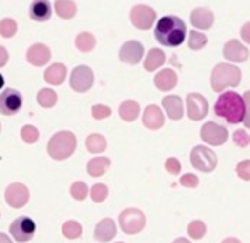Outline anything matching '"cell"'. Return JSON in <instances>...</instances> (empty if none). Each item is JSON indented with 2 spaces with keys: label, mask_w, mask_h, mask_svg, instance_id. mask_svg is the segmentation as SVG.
Masks as SVG:
<instances>
[{
  "label": "cell",
  "mask_w": 250,
  "mask_h": 243,
  "mask_svg": "<svg viewBox=\"0 0 250 243\" xmlns=\"http://www.w3.org/2000/svg\"><path fill=\"white\" fill-rule=\"evenodd\" d=\"M77 150V138L72 131H58L48 142V155L56 162L70 158Z\"/></svg>",
  "instance_id": "cell-4"
},
{
  "label": "cell",
  "mask_w": 250,
  "mask_h": 243,
  "mask_svg": "<svg viewBox=\"0 0 250 243\" xmlns=\"http://www.w3.org/2000/svg\"><path fill=\"white\" fill-rule=\"evenodd\" d=\"M89 194H90V197H92L94 202H104L109 196V189L105 184H96L89 191Z\"/></svg>",
  "instance_id": "cell-37"
},
{
  "label": "cell",
  "mask_w": 250,
  "mask_h": 243,
  "mask_svg": "<svg viewBox=\"0 0 250 243\" xmlns=\"http://www.w3.org/2000/svg\"><path fill=\"white\" fill-rule=\"evenodd\" d=\"M62 231H63V235H65V238L75 240V238H80V235H82V224H80L79 221L70 220V221H66V223H63Z\"/></svg>",
  "instance_id": "cell-31"
},
{
  "label": "cell",
  "mask_w": 250,
  "mask_h": 243,
  "mask_svg": "<svg viewBox=\"0 0 250 243\" xmlns=\"http://www.w3.org/2000/svg\"><path fill=\"white\" fill-rule=\"evenodd\" d=\"M188 235L192 238V240H201V238L206 235V224L199 220L191 221L188 226Z\"/></svg>",
  "instance_id": "cell-35"
},
{
  "label": "cell",
  "mask_w": 250,
  "mask_h": 243,
  "mask_svg": "<svg viewBox=\"0 0 250 243\" xmlns=\"http://www.w3.org/2000/svg\"><path fill=\"white\" fill-rule=\"evenodd\" d=\"M233 142H235V145L240 146V148L249 146V143H250L249 133L245 131V129H237V131L233 133Z\"/></svg>",
  "instance_id": "cell-39"
},
{
  "label": "cell",
  "mask_w": 250,
  "mask_h": 243,
  "mask_svg": "<svg viewBox=\"0 0 250 243\" xmlns=\"http://www.w3.org/2000/svg\"><path fill=\"white\" fill-rule=\"evenodd\" d=\"M7 61H9V51H7V48L0 46V68L5 66Z\"/></svg>",
  "instance_id": "cell-44"
},
{
  "label": "cell",
  "mask_w": 250,
  "mask_h": 243,
  "mask_svg": "<svg viewBox=\"0 0 250 243\" xmlns=\"http://www.w3.org/2000/svg\"><path fill=\"white\" fill-rule=\"evenodd\" d=\"M191 163L196 170L204 172V174H209L216 168L218 165V157L213 150H209L208 146L198 145L192 148L191 151Z\"/></svg>",
  "instance_id": "cell-6"
},
{
  "label": "cell",
  "mask_w": 250,
  "mask_h": 243,
  "mask_svg": "<svg viewBox=\"0 0 250 243\" xmlns=\"http://www.w3.org/2000/svg\"><path fill=\"white\" fill-rule=\"evenodd\" d=\"M242 82V72L231 63H218L211 72V89L223 92L228 87H237Z\"/></svg>",
  "instance_id": "cell-3"
},
{
  "label": "cell",
  "mask_w": 250,
  "mask_h": 243,
  "mask_svg": "<svg viewBox=\"0 0 250 243\" xmlns=\"http://www.w3.org/2000/svg\"><path fill=\"white\" fill-rule=\"evenodd\" d=\"M240 36H242V40H244L245 43L250 44V20H249V22H245L244 26H242Z\"/></svg>",
  "instance_id": "cell-43"
},
{
  "label": "cell",
  "mask_w": 250,
  "mask_h": 243,
  "mask_svg": "<svg viewBox=\"0 0 250 243\" xmlns=\"http://www.w3.org/2000/svg\"><path fill=\"white\" fill-rule=\"evenodd\" d=\"M9 231L16 242L26 243L34 237V233H36V223H34L29 216H19L10 223Z\"/></svg>",
  "instance_id": "cell-9"
},
{
  "label": "cell",
  "mask_w": 250,
  "mask_h": 243,
  "mask_svg": "<svg viewBox=\"0 0 250 243\" xmlns=\"http://www.w3.org/2000/svg\"><path fill=\"white\" fill-rule=\"evenodd\" d=\"M165 60H167V58H165V53L162 51V49L151 48L150 51H148V55H146L143 66H145L146 72H155V70H158L162 65H164Z\"/></svg>",
  "instance_id": "cell-27"
},
{
  "label": "cell",
  "mask_w": 250,
  "mask_h": 243,
  "mask_svg": "<svg viewBox=\"0 0 250 243\" xmlns=\"http://www.w3.org/2000/svg\"><path fill=\"white\" fill-rule=\"evenodd\" d=\"M36 101L41 107L51 109V107H55L56 102H58V94H56L53 89H41L36 96Z\"/></svg>",
  "instance_id": "cell-30"
},
{
  "label": "cell",
  "mask_w": 250,
  "mask_h": 243,
  "mask_svg": "<svg viewBox=\"0 0 250 243\" xmlns=\"http://www.w3.org/2000/svg\"><path fill=\"white\" fill-rule=\"evenodd\" d=\"M186 107H188V116L191 121H201L206 118L208 111H209V104H208L206 97L198 92H192L186 97Z\"/></svg>",
  "instance_id": "cell-12"
},
{
  "label": "cell",
  "mask_w": 250,
  "mask_h": 243,
  "mask_svg": "<svg viewBox=\"0 0 250 243\" xmlns=\"http://www.w3.org/2000/svg\"><path fill=\"white\" fill-rule=\"evenodd\" d=\"M116 231H118V228H116V223L111 220V218H104L102 221L96 224V230H94V238H96L97 242H111L112 238L116 237Z\"/></svg>",
  "instance_id": "cell-22"
},
{
  "label": "cell",
  "mask_w": 250,
  "mask_h": 243,
  "mask_svg": "<svg viewBox=\"0 0 250 243\" xmlns=\"http://www.w3.org/2000/svg\"><path fill=\"white\" fill-rule=\"evenodd\" d=\"M55 12L60 19L70 20L77 16V3L73 2V0H56Z\"/></svg>",
  "instance_id": "cell-25"
},
{
  "label": "cell",
  "mask_w": 250,
  "mask_h": 243,
  "mask_svg": "<svg viewBox=\"0 0 250 243\" xmlns=\"http://www.w3.org/2000/svg\"><path fill=\"white\" fill-rule=\"evenodd\" d=\"M29 189L24 184H21V182H14L5 189V201L14 209H21V207L26 206L29 202Z\"/></svg>",
  "instance_id": "cell-13"
},
{
  "label": "cell",
  "mask_w": 250,
  "mask_h": 243,
  "mask_svg": "<svg viewBox=\"0 0 250 243\" xmlns=\"http://www.w3.org/2000/svg\"><path fill=\"white\" fill-rule=\"evenodd\" d=\"M75 48L80 53H90L96 48V36L92 33H89V31H82L75 38Z\"/></svg>",
  "instance_id": "cell-28"
},
{
  "label": "cell",
  "mask_w": 250,
  "mask_h": 243,
  "mask_svg": "<svg viewBox=\"0 0 250 243\" xmlns=\"http://www.w3.org/2000/svg\"><path fill=\"white\" fill-rule=\"evenodd\" d=\"M191 24L196 27V31H208L214 24V14L213 10L206 7H196L191 12Z\"/></svg>",
  "instance_id": "cell-17"
},
{
  "label": "cell",
  "mask_w": 250,
  "mask_h": 243,
  "mask_svg": "<svg viewBox=\"0 0 250 243\" xmlns=\"http://www.w3.org/2000/svg\"><path fill=\"white\" fill-rule=\"evenodd\" d=\"M3 83H5V80H3V77H2V73H0V90H2V87H3Z\"/></svg>",
  "instance_id": "cell-50"
},
{
  "label": "cell",
  "mask_w": 250,
  "mask_h": 243,
  "mask_svg": "<svg viewBox=\"0 0 250 243\" xmlns=\"http://www.w3.org/2000/svg\"><path fill=\"white\" fill-rule=\"evenodd\" d=\"M237 175L242 181H250V160H242L237 165Z\"/></svg>",
  "instance_id": "cell-41"
},
{
  "label": "cell",
  "mask_w": 250,
  "mask_h": 243,
  "mask_svg": "<svg viewBox=\"0 0 250 243\" xmlns=\"http://www.w3.org/2000/svg\"><path fill=\"white\" fill-rule=\"evenodd\" d=\"M143 126L148 129H160L165 122V118H164V112L158 105L151 104L148 107H145V112H143Z\"/></svg>",
  "instance_id": "cell-19"
},
{
  "label": "cell",
  "mask_w": 250,
  "mask_h": 243,
  "mask_svg": "<svg viewBox=\"0 0 250 243\" xmlns=\"http://www.w3.org/2000/svg\"><path fill=\"white\" fill-rule=\"evenodd\" d=\"M116 243H125V242H116Z\"/></svg>",
  "instance_id": "cell-51"
},
{
  "label": "cell",
  "mask_w": 250,
  "mask_h": 243,
  "mask_svg": "<svg viewBox=\"0 0 250 243\" xmlns=\"http://www.w3.org/2000/svg\"><path fill=\"white\" fill-rule=\"evenodd\" d=\"M111 167V160L107 157H96L87 163V172L90 177H101Z\"/></svg>",
  "instance_id": "cell-26"
},
{
  "label": "cell",
  "mask_w": 250,
  "mask_h": 243,
  "mask_svg": "<svg viewBox=\"0 0 250 243\" xmlns=\"http://www.w3.org/2000/svg\"><path fill=\"white\" fill-rule=\"evenodd\" d=\"M172 243H191V242H189L188 240V238H177V240H174V242H172Z\"/></svg>",
  "instance_id": "cell-49"
},
{
  "label": "cell",
  "mask_w": 250,
  "mask_h": 243,
  "mask_svg": "<svg viewBox=\"0 0 250 243\" xmlns=\"http://www.w3.org/2000/svg\"><path fill=\"white\" fill-rule=\"evenodd\" d=\"M0 131H2V126H0Z\"/></svg>",
  "instance_id": "cell-52"
},
{
  "label": "cell",
  "mask_w": 250,
  "mask_h": 243,
  "mask_svg": "<svg viewBox=\"0 0 250 243\" xmlns=\"http://www.w3.org/2000/svg\"><path fill=\"white\" fill-rule=\"evenodd\" d=\"M17 33V22L10 17H5V19L0 20V36L2 38H14Z\"/></svg>",
  "instance_id": "cell-32"
},
{
  "label": "cell",
  "mask_w": 250,
  "mask_h": 243,
  "mask_svg": "<svg viewBox=\"0 0 250 243\" xmlns=\"http://www.w3.org/2000/svg\"><path fill=\"white\" fill-rule=\"evenodd\" d=\"M206 43H208V38L204 36L201 31H191V33H189L188 44H189V48H191V49L199 51V49H203L204 46H206Z\"/></svg>",
  "instance_id": "cell-33"
},
{
  "label": "cell",
  "mask_w": 250,
  "mask_h": 243,
  "mask_svg": "<svg viewBox=\"0 0 250 243\" xmlns=\"http://www.w3.org/2000/svg\"><path fill=\"white\" fill-rule=\"evenodd\" d=\"M22 107V96L16 89H3L0 92V114L14 116Z\"/></svg>",
  "instance_id": "cell-10"
},
{
  "label": "cell",
  "mask_w": 250,
  "mask_h": 243,
  "mask_svg": "<svg viewBox=\"0 0 250 243\" xmlns=\"http://www.w3.org/2000/svg\"><path fill=\"white\" fill-rule=\"evenodd\" d=\"M153 83L162 92H170V90L175 89V85H177V73L172 68H164L155 75Z\"/></svg>",
  "instance_id": "cell-20"
},
{
  "label": "cell",
  "mask_w": 250,
  "mask_h": 243,
  "mask_svg": "<svg viewBox=\"0 0 250 243\" xmlns=\"http://www.w3.org/2000/svg\"><path fill=\"white\" fill-rule=\"evenodd\" d=\"M21 138H22V142L27 143V145H33V143H36L38 140H40V131H38L36 126L26 124L21 129Z\"/></svg>",
  "instance_id": "cell-34"
},
{
  "label": "cell",
  "mask_w": 250,
  "mask_h": 243,
  "mask_svg": "<svg viewBox=\"0 0 250 243\" xmlns=\"http://www.w3.org/2000/svg\"><path fill=\"white\" fill-rule=\"evenodd\" d=\"M165 170L170 175H179L181 174V162L174 157L167 158V160H165Z\"/></svg>",
  "instance_id": "cell-40"
},
{
  "label": "cell",
  "mask_w": 250,
  "mask_h": 243,
  "mask_svg": "<svg viewBox=\"0 0 250 243\" xmlns=\"http://www.w3.org/2000/svg\"><path fill=\"white\" fill-rule=\"evenodd\" d=\"M111 114H112V111H111V107H109V105H104V104H96V105H92V118H94V119H97V121L109 118Z\"/></svg>",
  "instance_id": "cell-38"
},
{
  "label": "cell",
  "mask_w": 250,
  "mask_h": 243,
  "mask_svg": "<svg viewBox=\"0 0 250 243\" xmlns=\"http://www.w3.org/2000/svg\"><path fill=\"white\" fill-rule=\"evenodd\" d=\"M162 107L165 109V112L172 121H179L184 116V104L179 96H165L162 101Z\"/></svg>",
  "instance_id": "cell-21"
},
{
  "label": "cell",
  "mask_w": 250,
  "mask_h": 243,
  "mask_svg": "<svg viewBox=\"0 0 250 243\" xmlns=\"http://www.w3.org/2000/svg\"><path fill=\"white\" fill-rule=\"evenodd\" d=\"M53 16L50 0H33L29 5V17L36 22H46Z\"/></svg>",
  "instance_id": "cell-18"
},
{
  "label": "cell",
  "mask_w": 250,
  "mask_h": 243,
  "mask_svg": "<svg viewBox=\"0 0 250 243\" xmlns=\"http://www.w3.org/2000/svg\"><path fill=\"white\" fill-rule=\"evenodd\" d=\"M146 224V218L143 211L136 209V207H128V209L121 211L119 214V226L126 235H136L143 231Z\"/></svg>",
  "instance_id": "cell-5"
},
{
  "label": "cell",
  "mask_w": 250,
  "mask_h": 243,
  "mask_svg": "<svg viewBox=\"0 0 250 243\" xmlns=\"http://www.w3.org/2000/svg\"><path fill=\"white\" fill-rule=\"evenodd\" d=\"M66 75H68V70H66V66L63 63H53V65L46 68V72H44V80L50 85L58 87L66 80Z\"/></svg>",
  "instance_id": "cell-23"
},
{
  "label": "cell",
  "mask_w": 250,
  "mask_h": 243,
  "mask_svg": "<svg viewBox=\"0 0 250 243\" xmlns=\"http://www.w3.org/2000/svg\"><path fill=\"white\" fill-rule=\"evenodd\" d=\"M26 60L34 66H44L51 60V49L43 43H34L26 51Z\"/></svg>",
  "instance_id": "cell-16"
},
{
  "label": "cell",
  "mask_w": 250,
  "mask_h": 243,
  "mask_svg": "<svg viewBox=\"0 0 250 243\" xmlns=\"http://www.w3.org/2000/svg\"><path fill=\"white\" fill-rule=\"evenodd\" d=\"M140 116V104L136 101H125L119 105V118L126 122H133L136 121Z\"/></svg>",
  "instance_id": "cell-24"
},
{
  "label": "cell",
  "mask_w": 250,
  "mask_h": 243,
  "mask_svg": "<svg viewBox=\"0 0 250 243\" xmlns=\"http://www.w3.org/2000/svg\"><path fill=\"white\" fill-rule=\"evenodd\" d=\"M221 243H242L240 240H238V238H233V237H230V238H225L223 242Z\"/></svg>",
  "instance_id": "cell-47"
},
{
  "label": "cell",
  "mask_w": 250,
  "mask_h": 243,
  "mask_svg": "<svg viewBox=\"0 0 250 243\" xmlns=\"http://www.w3.org/2000/svg\"><path fill=\"white\" fill-rule=\"evenodd\" d=\"M228 131L225 126H220L216 122H204L203 128H201V140L204 143L211 146H220L223 143H227Z\"/></svg>",
  "instance_id": "cell-11"
},
{
  "label": "cell",
  "mask_w": 250,
  "mask_h": 243,
  "mask_svg": "<svg viewBox=\"0 0 250 243\" xmlns=\"http://www.w3.org/2000/svg\"><path fill=\"white\" fill-rule=\"evenodd\" d=\"M94 85V72L90 66L87 65H79L72 70L70 73V89L73 92H89Z\"/></svg>",
  "instance_id": "cell-7"
},
{
  "label": "cell",
  "mask_w": 250,
  "mask_h": 243,
  "mask_svg": "<svg viewBox=\"0 0 250 243\" xmlns=\"http://www.w3.org/2000/svg\"><path fill=\"white\" fill-rule=\"evenodd\" d=\"M0 243H12V240H10L9 235L5 233H0Z\"/></svg>",
  "instance_id": "cell-46"
},
{
  "label": "cell",
  "mask_w": 250,
  "mask_h": 243,
  "mask_svg": "<svg viewBox=\"0 0 250 243\" xmlns=\"http://www.w3.org/2000/svg\"><path fill=\"white\" fill-rule=\"evenodd\" d=\"M242 101H244V105L247 111H250V90H247V92L242 96Z\"/></svg>",
  "instance_id": "cell-45"
},
{
  "label": "cell",
  "mask_w": 250,
  "mask_h": 243,
  "mask_svg": "<svg viewBox=\"0 0 250 243\" xmlns=\"http://www.w3.org/2000/svg\"><path fill=\"white\" fill-rule=\"evenodd\" d=\"M181 185L194 189V187H198V185H199V179L196 177L194 174H186V175H182V177H181Z\"/></svg>",
  "instance_id": "cell-42"
},
{
  "label": "cell",
  "mask_w": 250,
  "mask_h": 243,
  "mask_svg": "<svg viewBox=\"0 0 250 243\" xmlns=\"http://www.w3.org/2000/svg\"><path fill=\"white\" fill-rule=\"evenodd\" d=\"M129 19H131V24L140 31H148L153 27L155 20H157V12L151 9L150 5H135L129 12Z\"/></svg>",
  "instance_id": "cell-8"
},
{
  "label": "cell",
  "mask_w": 250,
  "mask_h": 243,
  "mask_svg": "<svg viewBox=\"0 0 250 243\" xmlns=\"http://www.w3.org/2000/svg\"><path fill=\"white\" fill-rule=\"evenodd\" d=\"M85 146L90 153H102V151L107 148V140L101 135V133H92V135L87 136L85 140Z\"/></svg>",
  "instance_id": "cell-29"
},
{
  "label": "cell",
  "mask_w": 250,
  "mask_h": 243,
  "mask_svg": "<svg viewBox=\"0 0 250 243\" xmlns=\"http://www.w3.org/2000/svg\"><path fill=\"white\" fill-rule=\"evenodd\" d=\"M143 53H145V49H143V44L140 41H126L119 49V60L126 65H138L143 58Z\"/></svg>",
  "instance_id": "cell-14"
},
{
  "label": "cell",
  "mask_w": 250,
  "mask_h": 243,
  "mask_svg": "<svg viewBox=\"0 0 250 243\" xmlns=\"http://www.w3.org/2000/svg\"><path fill=\"white\" fill-rule=\"evenodd\" d=\"M186 22L177 16L160 17L155 26V40L165 48H177L186 41Z\"/></svg>",
  "instance_id": "cell-1"
},
{
  "label": "cell",
  "mask_w": 250,
  "mask_h": 243,
  "mask_svg": "<svg viewBox=\"0 0 250 243\" xmlns=\"http://www.w3.org/2000/svg\"><path fill=\"white\" fill-rule=\"evenodd\" d=\"M242 122L245 124V128L250 129V112H249V114H245V118H244V121H242Z\"/></svg>",
  "instance_id": "cell-48"
},
{
  "label": "cell",
  "mask_w": 250,
  "mask_h": 243,
  "mask_svg": "<svg viewBox=\"0 0 250 243\" xmlns=\"http://www.w3.org/2000/svg\"><path fill=\"white\" fill-rule=\"evenodd\" d=\"M249 49L238 40H230L223 46V56L231 63H244L249 60Z\"/></svg>",
  "instance_id": "cell-15"
},
{
  "label": "cell",
  "mask_w": 250,
  "mask_h": 243,
  "mask_svg": "<svg viewBox=\"0 0 250 243\" xmlns=\"http://www.w3.org/2000/svg\"><path fill=\"white\" fill-rule=\"evenodd\" d=\"M214 114L223 118L230 124H238L244 121L247 109L244 105L242 96H238L233 90H227V92H221V96L218 97L216 104H214Z\"/></svg>",
  "instance_id": "cell-2"
},
{
  "label": "cell",
  "mask_w": 250,
  "mask_h": 243,
  "mask_svg": "<svg viewBox=\"0 0 250 243\" xmlns=\"http://www.w3.org/2000/svg\"><path fill=\"white\" fill-rule=\"evenodd\" d=\"M70 196L73 197L75 201H83L87 196H89V187H87L85 182H73L70 185Z\"/></svg>",
  "instance_id": "cell-36"
}]
</instances>
